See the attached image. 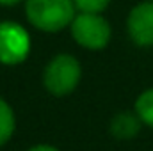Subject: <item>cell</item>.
<instances>
[{
	"label": "cell",
	"mask_w": 153,
	"mask_h": 151,
	"mask_svg": "<svg viewBox=\"0 0 153 151\" xmlns=\"http://www.w3.org/2000/svg\"><path fill=\"white\" fill-rule=\"evenodd\" d=\"M73 0H27L25 14L29 21L45 32L62 30L75 18Z\"/></svg>",
	"instance_id": "1"
},
{
	"label": "cell",
	"mask_w": 153,
	"mask_h": 151,
	"mask_svg": "<svg viewBox=\"0 0 153 151\" xmlns=\"http://www.w3.org/2000/svg\"><path fill=\"white\" fill-rule=\"evenodd\" d=\"M80 76H82V68L78 61L73 55L61 53L48 62L43 82L45 87L53 96H66L71 91H75V87L80 82Z\"/></svg>",
	"instance_id": "2"
},
{
	"label": "cell",
	"mask_w": 153,
	"mask_h": 151,
	"mask_svg": "<svg viewBox=\"0 0 153 151\" xmlns=\"http://www.w3.org/2000/svg\"><path fill=\"white\" fill-rule=\"evenodd\" d=\"M75 41L89 50H102L111 41V25L100 13H78L70 23Z\"/></svg>",
	"instance_id": "3"
},
{
	"label": "cell",
	"mask_w": 153,
	"mask_h": 151,
	"mask_svg": "<svg viewBox=\"0 0 153 151\" xmlns=\"http://www.w3.org/2000/svg\"><path fill=\"white\" fill-rule=\"evenodd\" d=\"M29 52H30L29 32L14 21H2L0 23V62L7 66L20 64L29 57Z\"/></svg>",
	"instance_id": "4"
},
{
	"label": "cell",
	"mask_w": 153,
	"mask_h": 151,
	"mask_svg": "<svg viewBox=\"0 0 153 151\" xmlns=\"http://www.w3.org/2000/svg\"><path fill=\"white\" fill-rule=\"evenodd\" d=\"M128 34L139 46L153 44V0L135 5L128 14Z\"/></svg>",
	"instance_id": "5"
},
{
	"label": "cell",
	"mask_w": 153,
	"mask_h": 151,
	"mask_svg": "<svg viewBox=\"0 0 153 151\" xmlns=\"http://www.w3.org/2000/svg\"><path fill=\"white\" fill-rule=\"evenodd\" d=\"M141 126L143 121L137 112H119L111 121V133L119 141H128L141 132Z\"/></svg>",
	"instance_id": "6"
},
{
	"label": "cell",
	"mask_w": 153,
	"mask_h": 151,
	"mask_svg": "<svg viewBox=\"0 0 153 151\" xmlns=\"http://www.w3.org/2000/svg\"><path fill=\"white\" fill-rule=\"evenodd\" d=\"M14 112L5 100L0 98V146L5 144L14 132Z\"/></svg>",
	"instance_id": "7"
},
{
	"label": "cell",
	"mask_w": 153,
	"mask_h": 151,
	"mask_svg": "<svg viewBox=\"0 0 153 151\" xmlns=\"http://www.w3.org/2000/svg\"><path fill=\"white\" fill-rule=\"evenodd\" d=\"M135 112L141 117L143 124L153 128V87L144 91L135 101Z\"/></svg>",
	"instance_id": "8"
},
{
	"label": "cell",
	"mask_w": 153,
	"mask_h": 151,
	"mask_svg": "<svg viewBox=\"0 0 153 151\" xmlns=\"http://www.w3.org/2000/svg\"><path fill=\"white\" fill-rule=\"evenodd\" d=\"M111 0H73L75 9L80 13H102Z\"/></svg>",
	"instance_id": "9"
},
{
	"label": "cell",
	"mask_w": 153,
	"mask_h": 151,
	"mask_svg": "<svg viewBox=\"0 0 153 151\" xmlns=\"http://www.w3.org/2000/svg\"><path fill=\"white\" fill-rule=\"evenodd\" d=\"M30 151H59V150H55V148H52V146H45V144H41V146L32 148Z\"/></svg>",
	"instance_id": "10"
},
{
	"label": "cell",
	"mask_w": 153,
	"mask_h": 151,
	"mask_svg": "<svg viewBox=\"0 0 153 151\" xmlns=\"http://www.w3.org/2000/svg\"><path fill=\"white\" fill-rule=\"evenodd\" d=\"M20 0H0V5H14L18 4Z\"/></svg>",
	"instance_id": "11"
}]
</instances>
